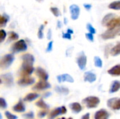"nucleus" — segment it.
Listing matches in <instances>:
<instances>
[{"label":"nucleus","mask_w":120,"mask_h":119,"mask_svg":"<svg viewBox=\"0 0 120 119\" xmlns=\"http://www.w3.org/2000/svg\"><path fill=\"white\" fill-rule=\"evenodd\" d=\"M47 39H48L49 40H51V29H49L48 30Z\"/></svg>","instance_id":"nucleus-44"},{"label":"nucleus","mask_w":120,"mask_h":119,"mask_svg":"<svg viewBox=\"0 0 120 119\" xmlns=\"http://www.w3.org/2000/svg\"><path fill=\"white\" fill-rule=\"evenodd\" d=\"M1 83H4L6 86L11 87L13 85V76L11 73H6L0 76Z\"/></svg>","instance_id":"nucleus-5"},{"label":"nucleus","mask_w":120,"mask_h":119,"mask_svg":"<svg viewBox=\"0 0 120 119\" xmlns=\"http://www.w3.org/2000/svg\"><path fill=\"white\" fill-rule=\"evenodd\" d=\"M44 25H41L40 27H39V29H38L37 36L40 39L44 38Z\"/></svg>","instance_id":"nucleus-31"},{"label":"nucleus","mask_w":120,"mask_h":119,"mask_svg":"<svg viewBox=\"0 0 120 119\" xmlns=\"http://www.w3.org/2000/svg\"><path fill=\"white\" fill-rule=\"evenodd\" d=\"M34 71V68L33 65H21L20 68V73L23 76H30Z\"/></svg>","instance_id":"nucleus-11"},{"label":"nucleus","mask_w":120,"mask_h":119,"mask_svg":"<svg viewBox=\"0 0 120 119\" xmlns=\"http://www.w3.org/2000/svg\"><path fill=\"white\" fill-rule=\"evenodd\" d=\"M35 105L41 109H45V110H48L49 109L50 107L49 105H47L43 99H39L37 102H36L35 103Z\"/></svg>","instance_id":"nucleus-23"},{"label":"nucleus","mask_w":120,"mask_h":119,"mask_svg":"<svg viewBox=\"0 0 120 119\" xmlns=\"http://www.w3.org/2000/svg\"><path fill=\"white\" fill-rule=\"evenodd\" d=\"M36 74L41 80L47 81L49 79V74H48V73L43 68H41L40 67L37 68V69H36Z\"/></svg>","instance_id":"nucleus-16"},{"label":"nucleus","mask_w":120,"mask_h":119,"mask_svg":"<svg viewBox=\"0 0 120 119\" xmlns=\"http://www.w3.org/2000/svg\"><path fill=\"white\" fill-rule=\"evenodd\" d=\"M108 29L101 35L103 39H110L120 34V17H115L105 25Z\"/></svg>","instance_id":"nucleus-1"},{"label":"nucleus","mask_w":120,"mask_h":119,"mask_svg":"<svg viewBox=\"0 0 120 119\" xmlns=\"http://www.w3.org/2000/svg\"><path fill=\"white\" fill-rule=\"evenodd\" d=\"M51 93H50V92H47V93H46L44 95V97H45V98H46V97H49V96H51Z\"/></svg>","instance_id":"nucleus-45"},{"label":"nucleus","mask_w":120,"mask_h":119,"mask_svg":"<svg viewBox=\"0 0 120 119\" xmlns=\"http://www.w3.org/2000/svg\"><path fill=\"white\" fill-rule=\"evenodd\" d=\"M21 59L22 60V65H33L34 62V57L30 53L24 54L21 56Z\"/></svg>","instance_id":"nucleus-13"},{"label":"nucleus","mask_w":120,"mask_h":119,"mask_svg":"<svg viewBox=\"0 0 120 119\" xmlns=\"http://www.w3.org/2000/svg\"><path fill=\"white\" fill-rule=\"evenodd\" d=\"M34 82H35V79L34 78L30 77V76H22L18 80V84L20 86H28L34 84Z\"/></svg>","instance_id":"nucleus-7"},{"label":"nucleus","mask_w":120,"mask_h":119,"mask_svg":"<svg viewBox=\"0 0 120 119\" xmlns=\"http://www.w3.org/2000/svg\"><path fill=\"white\" fill-rule=\"evenodd\" d=\"M81 119H90V114L86 113V114H84L82 116Z\"/></svg>","instance_id":"nucleus-42"},{"label":"nucleus","mask_w":120,"mask_h":119,"mask_svg":"<svg viewBox=\"0 0 120 119\" xmlns=\"http://www.w3.org/2000/svg\"><path fill=\"white\" fill-rule=\"evenodd\" d=\"M67 113V109L65 108V106H62V107H57L56 109H54L53 110H52L49 115L48 119H54L56 117H57L59 115H62V114H65Z\"/></svg>","instance_id":"nucleus-6"},{"label":"nucleus","mask_w":120,"mask_h":119,"mask_svg":"<svg viewBox=\"0 0 120 119\" xmlns=\"http://www.w3.org/2000/svg\"><path fill=\"white\" fill-rule=\"evenodd\" d=\"M51 87V85L49 82H47V81L41 80V81H39L37 83H36L33 86L32 90H44L49 89Z\"/></svg>","instance_id":"nucleus-9"},{"label":"nucleus","mask_w":120,"mask_h":119,"mask_svg":"<svg viewBox=\"0 0 120 119\" xmlns=\"http://www.w3.org/2000/svg\"><path fill=\"white\" fill-rule=\"evenodd\" d=\"M100 99L96 96H89L82 100V102L86 106L88 109L96 108L100 104Z\"/></svg>","instance_id":"nucleus-3"},{"label":"nucleus","mask_w":120,"mask_h":119,"mask_svg":"<svg viewBox=\"0 0 120 119\" xmlns=\"http://www.w3.org/2000/svg\"><path fill=\"white\" fill-rule=\"evenodd\" d=\"M84 8H85L87 11H89V10L91 8V5L89 4H84Z\"/></svg>","instance_id":"nucleus-43"},{"label":"nucleus","mask_w":120,"mask_h":119,"mask_svg":"<svg viewBox=\"0 0 120 119\" xmlns=\"http://www.w3.org/2000/svg\"><path fill=\"white\" fill-rule=\"evenodd\" d=\"M13 53H18L21 52H25L27 50V45L25 40L20 39L14 43L11 48Z\"/></svg>","instance_id":"nucleus-2"},{"label":"nucleus","mask_w":120,"mask_h":119,"mask_svg":"<svg viewBox=\"0 0 120 119\" xmlns=\"http://www.w3.org/2000/svg\"><path fill=\"white\" fill-rule=\"evenodd\" d=\"M86 38L91 42H94V34H92V33H90V32L86 33Z\"/></svg>","instance_id":"nucleus-39"},{"label":"nucleus","mask_w":120,"mask_h":119,"mask_svg":"<svg viewBox=\"0 0 120 119\" xmlns=\"http://www.w3.org/2000/svg\"><path fill=\"white\" fill-rule=\"evenodd\" d=\"M57 80L59 83L63 82H69V83H73L74 79L68 74H63L58 75L57 76Z\"/></svg>","instance_id":"nucleus-15"},{"label":"nucleus","mask_w":120,"mask_h":119,"mask_svg":"<svg viewBox=\"0 0 120 119\" xmlns=\"http://www.w3.org/2000/svg\"><path fill=\"white\" fill-rule=\"evenodd\" d=\"M57 25H58V28H60V27H61V26H62V25H61V22H60V20H58V21Z\"/></svg>","instance_id":"nucleus-46"},{"label":"nucleus","mask_w":120,"mask_h":119,"mask_svg":"<svg viewBox=\"0 0 120 119\" xmlns=\"http://www.w3.org/2000/svg\"><path fill=\"white\" fill-rule=\"evenodd\" d=\"M70 11L71 14V18L74 20H77L80 14V8L76 4H72L70 6Z\"/></svg>","instance_id":"nucleus-12"},{"label":"nucleus","mask_w":120,"mask_h":119,"mask_svg":"<svg viewBox=\"0 0 120 119\" xmlns=\"http://www.w3.org/2000/svg\"><path fill=\"white\" fill-rule=\"evenodd\" d=\"M108 73L110 75L115 76H120V64L115 65L112 68H110L108 71Z\"/></svg>","instance_id":"nucleus-20"},{"label":"nucleus","mask_w":120,"mask_h":119,"mask_svg":"<svg viewBox=\"0 0 120 119\" xmlns=\"http://www.w3.org/2000/svg\"><path fill=\"white\" fill-rule=\"evenodd\" d=\"M69 107H70V109L72 110V112H74L75 114H79L82 111V107L78 102L71 103V104H70Z\"/></svg>","instance_id":"nucleus-19"},{"label":"nucleus","mask_w":120,"mask_h":119,"mask_svg":"<svg viewBox=\"0 0 120 119\" xmlns=\"http://www.w3.org/2000/svg\"><path fill=\"white\" fill-rule=\"evenodd\" d=\"M5 116L7 118V119H18V116H17L11 114V112H9L8 111L5 112Z\"/></svg>","instance_id":"nucleus-35"},{"label":"nucleus","mask_w":120,"mask_h":119,"mask_svg":"<svg viewBox=\"0 0 120 119\" xmlns=\"http://www.w3.org/2000/svg\"><path fill=\"white\" fill-rule=\"evenodd\" d=\"M86 63H87V58L84 53H82L77 59V64L81 70H84L86 69Z\"/></svg>","instance_id":"nucleus-10"},{"label":"nucleus","mask_w":120,"mask_h":119,"mask_svg":"<svg viewBox=\"0 0 120 119\" xmlns=\"http://www.w3.org/2000/svg\"><path fill=\"white\" fill-rule=\"evenodd\" d=\"M22 116H23V118H25V119H34V114L33 112L31 111V112H30L28 113H26V114H23Z\"/></svg>","instance_id":"nucleus-33"},{"label":"nucleus","mask_w":120,"mask_h":119,"mask_svg":"<svg viewBox=\"0 0 120 119\" xmlns=\"http://www.w3.org/2000/svg\"><path fill=\"white\" fill-rule=\"evenodd\" d=\"M15 57L13 54H6L4 55L0 60V67L2 69H8L13 62Z\"/></svg>","instance_id":"nucleus-4"},{"label":"nucleus","mask_w":120,"mask_h":119,"mask_svg":"<svg viewBox=\"0 0 120 119\" xmlns=\"http://www.w3.org/2000/svg\"><path fill=\"white\" fill-rule=\"evenodd\" d=\"M0 106H1V108L2 109H6L7 108V107H8L6 101L3 97L0 98Z\"/></svg>","instance_id":"nucleus-34"},{"label":"nucleus","mask_w":120,"mask_h":119,"mask_svg":"<svg viewBox=\"0 0 120 119\" xmlns=\"http://www.w3.org/2000/svg\"><path fill=\"white\" fill-rule=\"evenodd\" d=\"M6 35H7V34H6V31H4V29H1V31H0V39H1L0 42L1 43L4 41Z\"/></svg>","instance_id":"nucleus-37"},{"label":"nucleus","mask_w":120,"mask_h":119,"mask_svg":"<svg viewBox=\"0 0 120 119\" xmlns=\"http://www.w3.org/2000/svg\"><path fill=\"white\" fill-rule=\"evenodd\" d=\"M68 119H73L72 118H71V117H70V118H68Z\"/></svg>","instance_id":"nucleus-50"},{"label":"nucleus","mask_w":120,"mask_h":119,"mask_svg":"<svg viewBox=\"0 0 120 119\" xmlns=\"http://www.w3.org/2000/svg\"><path fill=\"white\" fill-rule=\"evenodd\" d=\"M120 89V81H114L110 86L109 93H115L117 92Z\"/></svg>","instance_id":"nucleus-21"},{"label":"nucleus","mask_w":120,"mask_h":119,"mask_svg":"<svg viewBox=\"0 0 120 119\" xmlns=\"http://www.w3.org/2000/svg\"><path fill=\"white\" fill-rule=\"evenodd\" d=\"M67 32H68L70 33V34H73V33H74V31L72 30L71 29H67Z\"/></svg>","instance_id":"nucleus-47"},{"label":"nucleus","mask_w":120,"mask_h":119,"mask_svg":"<svg viewBox=\"0 0 120 119\" xmlns=\"http://www.w3.org/2000/svg\"><path fill=\"white\" fill-rule=\"evenodd\" d=\"M72 34L69 33L68 32H65V33H63V35H62V37L63 39H69L70 40L72 39V36H71Z\"/></svg>","instance_id":"nucleus-40"},{"label":"nucleus","mask_w":120,"mask_h":119,"mask_svg":"<svg viewBox=\"0 0 120 119\" xmlns=\"http://www.w3.org/2000/svg\"><path fill=\"white\" fill-rule=\"evenodd\" d=\"M8 20H9V16L7 14L4 13L1 16V20H0V26H1V27H3L6 26L7 22H8Z\"/></svg>","instance_id":"nucleus-27"},{"label":"nucleus","mask_w":120,"mask_h":119,"mask_svg":"<svg viewBox=\"0 0 120 119\" xmlns=\"http://www.w3.org/2000/svg\"><path fill=\"white\" fill-rule=\"evenodd\" d=\"M47 114H48V110H43V111H41V112H38V117L39 118H40V119H42V118H44L45 116H46L47 115Z\"/></svg>","instance_id":"nucleus-38"},{"label":"nucleus","mask_w":120,"mask_h":119,"mask_svg":"<svg viewBox=\"0 0 120 119\" xmlns=\"http://www.w3.org/2000/svg\"><path fill=\"white\" fill-rule=\"evenodd\" d=\"M109 118H110L109 112L104 109L98 110L94 114V119H109Z\"/></svg>","instance_id":"nucleus-14"},{"label":"nucleus","mask_w":120,"mask_h":119,"mask_svg":"<svg viewBox=\"0 0 120 119\" xmlns=\"http://www.w3.org/2000/svg\"><path fill=\"white\" fill-rule=\"evenodd\" d=\"M55 91H56L59 94H62L64 95H67L70 92L68 88H65L63 86H56L55 88Z\"/></svg>","instance_id":"nucleus-24"},{"label":"nucleus","mask_w":120,"mask_h":119,"mask_svg":"<svg viewBox=\"0 0 120 119\" xmlns=\"http://www.w3.org/2000/svg\"><path fill=\"white\" fill-rule=\"evenodd\" d=\"M115 17H116V15H115V14H114V13H108V14H107V15L103 18V20H102V24H103V25L105 26L106 24H107L110 20H111L112 18H114Z\"/></svg>","instance_id":"nucleus-26"},{"label":"nucleus","mask_w":120,"mask_h":119,"mask_svg":"<svg viewBox=\"0 0 120 119\" xmlns=\"http://www.w3.org/2000/svg\"><path fill=\"white\" fill-rule=\"evenodd\" d=\"M108 107L112 110L117 111L120 110V98L114 97L109 99L107 102Z\"/></svg>","instance_id":"nucleus-8"},{"label":"nucleus","mask_w":120,"mask_h":119,"mask_svg":"<svg viewBox=\"0 0 120 119\" xmlns=\"http://www.w3.org/2000/svg\"><path fill=\"white\" fill-rule=\"evenodd\" d=\"M86 29H87V30L89 31V32L92 33V34H94L96 32V29H95V28L92 26V25H91L90 23H88V24L86 25Z\"/></svg>","instance_id":"nucleus-36"},{"label":"nucleus","mask_w":120,"mask_h":119,"mask_svg":"<svg viewBox=\"0 0 120 119\" xmlns=\"http://www.w3.org/2000/svg\"><path fill=\"white\" fill-rule=\"evenodd\" d=\"M36 1H39V2H41L43 0H36Z\"/></svg>","instance_id":"nucleus-48"},{"label":"nucleus","mask_w":120,"mask_h":119,"mask_svg":"<svg viewBox=\"0 0 120 119\" xmlns=\"http://www.w3.org/2000/svg\"><path fill=\"white\" fill-rule=\"evenodd\" d=\"M94 65L98 68H101L103 67V61L98 56L94 57Z\"/></svg>","instance_id":"nucleus-30"},{"label":"nucleus","mask_w":120,"mask_h":119,"mask_svg":"<svg viewBox=\"0 0 120 119\" xmlns=\"http://www.w3.org/2000/svg\"><path fill=\"white\" fill-rule=\"evenodd\" d=\"M84 81H86V82L94 83V81H96V76L94 73L91 72H86L84 73Z\"/></svg>","instance_id":"nucleus-18"},{"label":"nucleus","mask_w":120,"mask_h":119,"mask_svg":"<svg viewBox=\"0 0 120 119\" xmlns=\"http://www.w3.org/2000/svg\"><path fill=\"white\" fill-rule=\"evenodd\" d=\"M50 11L53 14V15L56 16V17H58L60 15V11H59V9L57 7H51L50 8Z\"/></svg>","instance_id":"nucleus-32"},{"label":"nucleus","mask_w":120,"mask_h":119,"mask_svg":"<svg viewBox=\"0 0 120 119\" xmlns=\"http://www.w3.org/2000/svg\"><path fill=\"white\" fill-rule=\"evenodd\" d=\"M52 49H53V41H49V43H48V46H47V48H46V51L47 53H49V52H51V51L52 50Z\"/></svg>","instance_id":"nucleus-41"},{"label":"nucleus","mask_w":120,"mask_h":119,"mask_svg":"<svg viewBox=\"0 0 120 119\" xmlns=\"http://www.w3.org/2000/svg\"><path fill=\"white\" fill-rule=\"evenodd\" d=\"M65 119V117H62V118H60V119Z\"/></svg>","instance_id":"nucleus-49"},{"label":"nucleus","mask_w":120,"mask_h":119,"mask_svg":"<svg viewBox=\"0 0 120 119\" xmlns=\"http://www.w3.org/2000/svg\"><path fill=\"white\" fill-rule=\"evenodd\" d=\"M39 97V95L36 93H30L27 94L23 99V101L25 102H32L37 99Z\"/></svg>","instance_id":"nucleus-22"},{"label":"nucleus","mask_w":120,"mask_h":119,"mask_svg":"<svg viewBox=\"0 0 120 119\" xmlns=\"http://www.w3.org/2000/svg\"><path fill=\"white\" fill-rule=\"evenodd\" d=\"M19 38V36L17 33L15 32H9L8 33V41H16Z\"/></svg>","instance_id":"nucleus-29"},{"label":"nucleus","mask_w":120,"mask_h":119,"mask_svg":"<svg viewBox=\"0 0 120 119\" xmlns=\"http://www.w3.org/2000/svg\"><path fill=\"white\" fill-rule=\"evenodd\" d=\"M13 112H18V113H22L25 112L26 108L22 100H20L13 107Z\"/></svg>","instance_id":"nucleus-17"},{"label":"nucleus","mask_w":120,"mask_h":119,"mask_svg":"<svg viewBox=\"0 0 120 119\" xmlns=\"http://www.w3.org/2000/svg\"><path fill=\"white\" fill-rule=\"evenodd\" d=\"M110 54L112 56H117L120 55V43H118L116 46L110 49Z\"/></svg>","instance_id":"nucleus-25"},{"label":"nucleus","mask_w":120,"mask_h":119,"mask_svg":"<svg viewBox=\"0 0 120 119\" xmlns=\"http://www.w3.org/2000/svg\"><path fill=\"white\" fill-rule=\"evenodd\" d=\"M108 8L112 10H120V0L110 3L108 6Z\"/></svg>","instance_id":"nucleus-28"}]
</instances>
